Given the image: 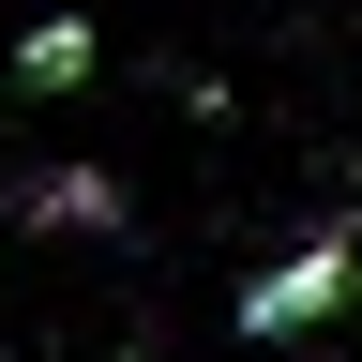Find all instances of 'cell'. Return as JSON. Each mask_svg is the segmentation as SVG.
<instances>
[{
    "instance_id": "obj_1",
    "label": "cell",
    "mask_w": 362,
    "mask_h": 362,
    "mask_svg": "<svg viewBox=\"0 0 362 362\" xmlns=\"http://www.w3.org/2000/svg\"><path fill=\"white\" fill-rule=\"evenodd\" d=\"M347 287H362V226H317V242H287V257H272V272H257L226 317H242V347H302V332H317Z\"/></svg>"
},
{
    "instance_id": "obj_2",
    "label": "cell",
    "mask_w": 362,
    "mask_h": 362,
    "mask_svg": "<svg viewBox=\"0 0 362 362\" xmlns=\"http://www.w3.org/2000/svg\"><path fill=\"white\" fill-rule=\"evenodd\" d=\"M30 226H76V242H106V226H136V197H121L106 166H45V181H30Z\"/></svg>"
},
{
    "instance_id": "obj_3",
    "label": "cell",
    "mask_w": 362,
    "mask_h": 362,
    "mask_svg": "<svg viewBox=\"0 0 362 362\" xmlns=\"http://www.w3.org/2000/svg\"><path fill=\"white\" fill-rule=\"evenodd\" d=\"M0 76H16V90H76V76H90V16H30Z\"/></svg>"
},
{
    "instance_id": "obj_4",
    "label": "cell",
    "mask_w": 362,
    "mask_h": 362,
    "mask_svg": "<svg viewBox=\"0 0 362 362\" xmlns=\"http://www.w3.org/2000/svg\"><path fill=\"white\" fill-rule=\"evenodd\" d=\"M121 362H166V347H121Z\"/></svg>"
}]
</instances>
